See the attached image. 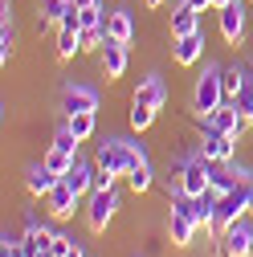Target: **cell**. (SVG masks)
I'll use <instances>...</instances> for the list:
<instances>
[{"label":"cell","instance_id":"25","mask_svg":"<svg viewBox=\"0 0 253 257\" xmlns=\"http://www.w3.org/2000/svg\"><path fill=\"white\" fill-rule=\"evenodd\" d=\"M49 147H61V151H70V155H78V147H82V143H78V135L70 131V122H66V118H61V126L53 131V143H49Z\"/></svg>","mask_w":253,"mask_h":257},{"label":"cell","instance_id":"11","mask_svg":"<svg viewBox=\"0 0 253 257\" xmlns=\"http://www.w3.org/2000/svg\"><path fill=\"white\" fill-rule=\"evenodd\" d=\"M204 45H208L204 29H200V33H188V37H172V61L184 66V70H192V66L204 61Z\"/></svg>","mask_w":253,"mask_h":257},{"label":"cell","instance_id":"34","mask_svg":"<svg viewBox=\"0 0 253 257\" xmlns=\"http://www.w3.org/2000/svg\"><path fill=\"white\" fill-rule=\"evenodd\" d=\"M249 122H253V118H249Z\"/></svg>","mask_w":253,"mask_h":257},{"label":"cell","instance_id":"18","mask_svg":"<svg viewBox=\"0 0 253 257\" xmlns=\"http://www.w3.org/2000/svg\"><path fill=\"white\" fill-rule=\"evenodd\" d=\"M70 9H74V0H37V25L41 29H57Z\"/></svg>","mask_w":253,"mask_h":257},{"label":"cell","instance_id":"23","mask_svg":"<svg viewBox=\"0 0 253 257\" xmlns=\"http://www.w3.org/2000/svg\"><path fill=\"white\" fill-rule=\"evenodd\" d=\"M126 188H131L135 196L151 192V188H155V168H151V164H139V168H135L131 176H126Z\"/></svg>","mask_w":253,"mask_h":257},{"label":"cell","instance_id":"12","mask_svg":"<svg viewBox=\"0 0 253 257\" xmlns=\"http://www.w3.org/2000/svg\"><path fill=\"white\" fill-rule=\"evenodd\" d=\"M237 147H241L237 135L200 131V151H204V159H212V164H233V159H237Z\"/></svg>","mask_w":253,"mask_h":257},{"label":"cell","instance_id":"32","mask_svg":"<svg viewBox=\"0 0 253 257\" xmlns=\"http://www.w3.org/2000/svg\"><path fill=\"white\" fill-rule=\"evenodd\" d=\"M249 216H253V192H249Z\"/></svg>","mask_w":253,"mask_h":257},{"label":"cell","instance_id":"26","mask_svg":"<svg viewBox=\"0 0 253 257\" xmlns=\"http://www.w3.org/2000/svg\"><path fill=\"white\" fill-rule=\"evenodd\" d=\"M78 249V237H70V233H53V241H49V257H70Z\"/></svg>","mask_w":253,"mask_h":257},{"label":"cell","instance_id":"13","mask_svg":"<svg viewBox=\"0 0 253 257\" xmlns=\"http://www.w3.org/2000/svg\"><path fill=\"white\" fill-rule=\"evenodd\" d=\"M168 98H172V90H168V82H164L160 74L139 78V86H135V94H131V102L151 106V110H164V106H168Z\"/></svg>","mask_w":253,"mask_h":257},{"label":"cell","instance_id":"20","mask_svg":"<svg viewBox=\"0 0 253 257\" xmlns=\"http://www.w3.org/2000/svg\"><path fill=\"white\" fill-rule=\"evenodd\" d=\"M66 122H70V131L78 135V143H86V139H90L94 131H98V114H94V110H82V114H70Z\"/></svg>","mask_w":253,"mask_h":257},{"label":"cell","instance_id":"27","mask_svg":"<svg viewBox=\"0 0 253 257\" xmlns=\"http://www.w3.org/2000/svg\"><path fill=\"white\" fill-rule=\"evenodd\" d=\"M106 45V29H82V53H98Z\"/></svg>","mask_w":253,"mask_h":257},{"label":"cell","instance_id":"29","mask_svg":"<svg viewBox=\"0 0 253 257\" xmlns=\"http://www.w3.org/2000/svg\"><path fill=\"white\" fill-rule=\"evenodd\" d=\"M94 5H102V0H74V9H94Z\"/></svg>","mask_w":253,"mask_h":257},{"label":"cell","instance_id":"16","mask_svg":"<svg viewBox=\"0 0 253 257\" xmlns=\"http://www.w3.org/2000/svg\"><path fill=\"white\" fill-rule=\"evenodd\" d=\"M106 37H114V41H126V45L135 41V13L126 9V5L110 9V17H106Z\"/></svg>","mask_w":253,"mask_h":257},{"label":"cell","instance_id":"5","mask_svg":"<svg viewBox=\"0 0 253 257\" xmlns=\"http://www.w3.org/2000/svg\"><path fill=\"white\" fill-rule=\"evenodd\" d=\"M249 5L253 0H229L225 9H216V33H220V41L225 45H241V37H245V29H249Z\"/></svg>","mask_w":253,"mask_h":257},{"label":"cell","instance_id":"2","mask_svg":"<svg viewBox=\"0 0 253 257\" xmlns=\"http://www.w3.org/2000/svg\"><path fill=\"white\" fill-rule=\"evenodd\" d=\"M220 102H229V94H225V66L208 61L204 74H200L196 86H192V110H196V118H208Z\"/></svg>","mask_w":253,"mask_h":257},{"label":"cell","instance_id":"1","mask_svg":"<svg viewBox=\"0 0 253 257\" xmlns=\"http://www.w3.org/2000/svg\"><path fill=\"white\" fill-rule=\"evenodd\" d=\"M94 164H98V172H106L114 180H126L139 164H151V155H147V143L135 135H110L94 147Z\"/></svg>","mask_w":253,"mask_h":257},{"label":"cell","instance_id":"14","mask_svg":"<svg viewBox=\"0 0 253 257\" xmlns=\"http://www.w3.org/2000/svg\"><path fill=\"white\" fill-rule=\"evenodd\" d=\"M200 13L192 9V5H188V0H180V5L172 9V21H168V33L172 37H188V33H200Z\"/></svg>","mask_w":253,"mask_h":257},{"label":"cell","instance_id":"22","mask_svg":"<svg viewBox=\"0 0 253 257\" xmlns=\"http://www.w3.org/2000/svg\"><path fill=\"white\" fill-rule=\"evenodd\" d=\"M41 159H45V168H49L53 176H70V168H74V159H78V155L61 151V147H49V151H45Z\"/></svg>","mask_w":253,"mask_h":257},{"label":"cell","instance_id":"3","mask_svg":"<svg viewBox=\"0 0 253 257\" xmlns=\"http://www.w3.org/2000/svg\"><path fill=\"white\" fill-rule=\"evenodd\" d=\"M118 208H122V192H118V184H114V188H94L90 196H86V208H82L86 229L102 237V233L110 229V220L118 216Z\"/></svg>","mask_w":253,"mask_h":257},{"label":"cell","instance_id":"24","mask_svg":"<svg viewBox=\"0 0 253 257\" xmlns=\"http://www.w3.org/2000/svg\"><path fill=\"white\" fill-rule=\"evenodd\" d=\"M17 53V21H0V66H9Z\"/></svg>","mask_w":253,"mask_h":257},{"label":"cell","instance_id":"19","mask_svg":"<svg viewBox=\"0 0 253 257\" xmlns=\"http://www.w3.org/2000/svg\"><path fill=\"white\" fill-rule=\"evenodd\" d=\"M249 82H253V70L245 66L241 57L233 61V66H225V94H229V102H237V94H241Z\"/></svg>","mask_w":253,"mask_h":257},{"label":"cell","instance_id":"4","mask_svg":"<svg viewBox=\"0 0 253 257\" xmlns=\"http://www.w3.org/2000/svg\"><path fill=\"white\" fill-rule=\"evenodd\" d=\"M98 106H102V90L94 86V82L70 78L66 86H61V98H57V110H61V118L82 114V110H94V114H98Z\"/></svg>","mask_w":253,"mask_h":257},{"label":"cell","instance_id":"21","mask_svg":"<svg viewBox=\"0 0 253 257\" xmlns=\"http://www.w3.org/2000/svg\"><path fill=\"white\" fill-rule=\"evenodd\" d=\"M160 118V110H151V106H139V102H131V110H126V126H131L135 135H143L147 126Z\"/></svg>","mask_w":253,"mask_h":257},{"label":"cell","instance_id":"10","mask_svg":"<svg viewBox=\"0 0 253 257\" xmlns=\"http://www.w3.org/2000/svg\"><path fill=\"white\" fill-rule=\"evenodd\" d=\"M98 66H102V78L106 82H118L126 74V66H131V49H126V41L106 37V45L98 49Z\"/></svg>","mask_w":253,"mask_h":257},{"label":"cell","instance_id":"30","mask_svg":"<svg viewBox=\"0 0 253 257\" xmlns=\"http://www.w3.org/2000/svg\"><path fill=\"white\" fill-rule=\"evenodd\" d=\"M164 5H168V0H143V9H151V13H155V9H164Z\"/></svg>","mask_w":253,"mask_h":257},{"label":"cell","instance_id":"7","mask_svg":"<svg viewBox=\"0 0 253 257\" xmlns=\"http://www.w3.org/2000/svg\"><path fill=\"white\" fill-rule=\"evenodd\" d=\"M216 245H220V257H253V216L233 220L229 229L216 237Z\"/></svg>","mask_w":253,"mask_h":257},{"label":"cell","instance_id":"15","mask_svg":"<svg viewBox=\"0 0 253 257\" xmlns=\"http://www.w3.org/2000/svg\"><path fill=\"white\" fill-rule=\"evenodd\" d=\"M57 180H61V176H53V172L45 168V159H41V164H29V172H25V192H29L33 200H45L49 188H53Z\"/></svg>","mask_w":253,"mask_h":257},{"label":"cell","instance_id":"31","mask_svg":"<svg viewBox=\"0 0 253 257\" xmlns=\"http://www.w3.org/2000/svg\"><path fill=\"white\" fill-rule=\"evenodd\" d=\"M225 5H229V0H212V13H216V9H225Z\"/></svg>","mask_w":253,"mask_h":257},{"label":"cell","instance_id":"33","mask_svg":"<svg viewBox=\"0 0 253 257\" xmlns=\"http://www.w3.org/2000/svg\"><path fill=\"white\" fill-rule=\"evenodd\" d=\"M13 257H29V253H25V249H21V253H13Z\"/></svg>","mask_w":253,"mask_h":257},{"label":"cell","instance_id":"9","mask_svg":"<svg viewBox=\"0 0 253 257\" xmlns=\"http://www.w3.org/2000/svg\"><path fill=\"white\" fill-rule=\"evenodd\" d=\"M196 229H200L196 216L188 212L184 204H176V200H172V208H168V241H172L176 249H188V245L196 241Z\"/></svg>","mask_w":253,"mask_h":257},{"label":"cell","instance_id":"6","mask_svg":"<svg viewBox=\"0 0 253 257\" xmlns=\"http://www.w3.org/2000/svg\"><path fill=\"white\" fill-rule=\"evenodd\" d=\"M249 118L237 110V102H220L208 118H200V131H216V135H237V139H245V131H249Z\"/></svg>","mask_w":253,"mask_h":257},{"label":"cell","instance_id":"17","mask_svg":"<svg viewBox=\"0 0 253 257\" xmlns=\"http://www.w3.org/2000/svg\"><path fill=\"white\" fill-rule=\"evenodd\" d=\"M78 192H82V196H90V192H94V180H98V164H94V159H74V168H70V176H66Z\"/></svg>","mask_w":253,"mask_h":257},{"label":"cell","instance_id":"28","mask_svg":"<svg viewBox=\"0 0 253 257\" xmlns=\"http://www.w3.org/2000/svg\"><path fill=\"white\" fill-rule=\"evenodd\" d=\"M188 5H192L196 13H212V0H188Z\"/></svg>","mask_w":253,"mask_h":257},{"label":"cell","instance_id":"8","mask_svg":"<svg viewBox=\"0 0 253 257\" xmlns=\"http://www.w3.org/2000/svg\"><path fill=\"white\" fill-rule=\"evenodd\" d=\"M78 204H82V192L61 176L53 188H49V196H45V212L53 216V220H70L74 212H78Z\"/></svg>","mask_w":253,"mask_h":257}]
</instances>
